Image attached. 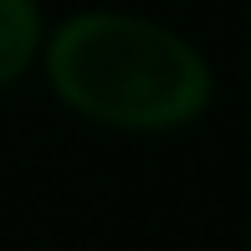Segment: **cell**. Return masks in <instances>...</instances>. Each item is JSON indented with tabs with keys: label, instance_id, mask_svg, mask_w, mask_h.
Instances as JSON below:
<instances>
[{
	"label": "cell",
	"instance_id": "cell-1",
	"mask_svg": "<svg viewBox=\"0 0 251 251\" xmlns=\"http://www.w3.org/2000/svg\"><path fill=\"white\" fill-rule=\"evenodd\" d=\"M47 82L72 113L128 133H159L200 118L210 62L179 31L128 10H82L47 41Z\"/></svg>",
	"mask_w": 251,
	"mask_h": 251
},
{
	"label": "cell",
	"instance_id": "cell-2",
	"mask_svg": "<svg viewBox=\"0 0 251 251\" xmlns=\"http://www.w3.org/2000/svg\"><path fill=\"white\" fill-rule=\"evenodd\" d=\"M41 51V10L36 0H0V87L16 82Z\"/></svg>",
	"mask_w": 251,
	"mask_h": 251
}]
</instances>
